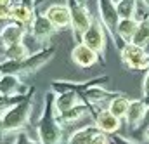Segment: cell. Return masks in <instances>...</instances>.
Returning <instances> with one entry per match:
<instances>
[{
  "label": "cell",
  "mask_w": 149,
  "mask_h": 144,
  "mask_svg": "<svg viewBox=\"0 0 149 144\" xmlns=\"http://www.w3.org/2000/svg\"><path fill=\"white\" fill-rule=\"evenodd\" d=\"M56 99V92L47 94V104L42 115V120L38 123V136L42 144H59L63 139V123L56 116V104L52 103Z\"/></svg>",
  "instance_id": "1"
},
{
  "label": "cell",
  "mask_w": 149,
  "mask_h": 144,
  "mask_svg": "<svg viewBox=\"0 0 149 144\" xmlns=\"http://www.w3.org/2000/svg\"><path fill=\"white\" fill-rule=\"evenodd\" d=\"M31 94H28L21 103L14 104L12 108H9L3 115H2V129L0 134L9 136V134H16L19 130H23L30 120L31 115Z\"/></svg>",
  "instance_id": "2"
},
{
  "label": "cell",
  "mask_w": 149,
  "mask_h": 144,
  "mask_svg": "<svg viewBox=\"0 0 149 144\" xmlns=\"http://www.w3.org/2000/svg\"><path fill=\"white\" fill-rule=\"evenodd\" d=\"M52 56H54V49H50V50L45 49L35 56H28L26 59H21V61H3V63H0V75L23 76V75L35 73L45 63H49Z\"/></svg>",
  "instance_id": "3"
},
{
  "label": "cell",
  "mask_w": 149,
  "mask_h": 144,
  "mask_svg": "<svg viewBox=\"0 0 149 144\" xmlns=\"http://www.w3.org/2000/svg\"><path fill=\"white\" fill-rule=\"evenodd\" d=\"M121 61L132 70H146L149 68V57L144 52V47L135 43H127L121 49Z\"/></svg>",
  "instance_id": "4"
},
{
  "label": "cell",
  "mask_w": 149,
  "mask_h": 144,
  "mask_svg": "<svg viewBox=\"0 0 149 144\" xmlns=\"http://www.w3.org/2000/svg\"><path fill=\"white\" fill-rule=\"evenodd\" d=\"M92 23H94V19H92L88 9L83 3L73 0V5H71V28H73V33L81 36L90 28Z\"/></svg>",
  "instance_id": "5"
},
{
  "label": "cell",
  "mask_w": 149,
  "mask_h": 144,
  "mask_svg": "<svg viewBox=\"0 0 149 144\" xmlns=\"http://www.w3.org/2000/svg\"><path fill=\"white\" fill-rule=\"evenodd\" d=\"M81 43H85L87 47L94 49L97 54L104 50L106 47V33H104V24H101L99 21H94L90 24V28L81 35Z\"/></svg>",
  "instance_id": "6"
},
{
  "label": "cell",
  "mask_w": 149,
  "mask_h": 144,
  "mask_svg": "<svg viewBox=\"0 0 149 144\" xmlns=\"http://www.w3.org/2000/svg\"><path fill=\"white\" fill-rule=\"evenodd\" d=\"M99 3V12H101V19L104 28L108 30V33H116L118 23H120V14H118V7L114 5L113 0H97Z\"/></svg>",
  "instance_id": "7"
},
{
  "label": "cell",
  "mask_w": 149,
  "mask_h": 144,
  "mask_svg": "<svg viewBox=\"0 0 149 144\" xmlns=\"http://www.w3.org/2000/svg\"><path fill=\"white\" fill-rule=\"evenodd\" d=\"M43 14L56 24V28L64 30V28L71 26V7H68V5H63V3L49 5Z\"/></svg>",
  "instance_id": "8"
},
{
  "label": "cell",
  "mask_w": 149,
  "mask_h": 144,
  "mask_svg": "<svg viewBox=\"0 0 149 144\" xmlns=\"http://www.w3.org/2000/svg\"><path fill=\"white\" fill-rule=\"evenodd\" d=\"M71 59H73L74 64H78L80 68H90V66H94L97 63L99 54L94 49L87 47L85 43H76L74 49L71 50Z\"/></svg>",
  "instance_id": "9"
},
{
  "label": "cell",
  "mask_w": 149,
  "mask_h": 144,
  "mask_svg": "<svg viewBox=\"0 0 149 144\" xmlns=\"http://www.w3.org/2000/svg\"><path fill=\"white\" fill-rule=\"evenodd\" d=\"M30 30H31V35L37 40H49L57 28L45 14H35V19H33Z\"/></svg>",
  "instance_id": "10"
},
{
  "label": "cell",
  "mask_w": 149,
  "mask_h": 144,
  "mask_svg": "<svg viewBox=\"0 0 149 144\" xmlns=\"http://www.w3.org/2000/svg\"><path fill=\"white\" fill-rule=\"evenodd\" d=\"M24 35H26V26H23V24H19L16 21H10L0 30V43L3 47H7V45L23 42Z\"/></svg>",
  "instance_id": "11"
},
{
  "label": "cell",
  "mask_w": 149,
  "mask_h": 144,
  "mask_svg": "<svg viewBox=\"0 0 149 144\" xmlns=\"http://www.w3.org/2000/svg\"><path fill=\"white\" fill-rule=\"evenodd\" d=\"M0 94L3 96H24L28 87L16 75H0Z\"/></svg>",
  "instance_id": "12"
},
{
  "label": "cell",
  "mask_w": 149,
  "mask_h": 144,
  "mask_svg": "<svg viewBox=\"0 0 149 144\" xmlns=\"http://www.w3.org/2000/svg\"><path fill=\"white\" fill-rule=\"evenodd\" d=\"M95 125L104 134H114L120 129L121 123H120V118L114 116L109 109H101L97 113V116H95Z\"/></svg>",
  "instance_id": "13"
},
{
  "label": "cell",
  "mask_w": 149,
  "mask_h": 144,
  "mask_svg": "<svg viewBox=\"0 0 149 144\" xmlns=\"http://www.w3.org/2000/svg\"><path fill=\"white\" fill-rule=\"evenodd\" d=\"M54 104H56V111L57 115L68 111V109L74 108L80 104V94L76 90H66V92H59L56 94V99H54Z\"/></svg>",
  "instance_id": "14"
},
{
  "label": "cell",
  "mask_w": 149,
  "mask_h": 144,
  "mask_svg": "<svg viewBox=\"0 0 149 144\" xmlns=\"http://www.w3.org/2000/svg\"><path fill=\"white\" fill-rule=\"evenodd\" d=\"M33 19H35V10L30 5L21 3V2L12 5V21H16V23L28 28V26H31Z\"/></svg>",
  "instance_id": "15"
},
{
  "label": "cell",
  "mask_w": 149,
  "mask_h": 144,
  "mask_svg": "<svg viewBox=\"0 0 149 144\" xmlns=\"http://www.w3.org/2000/svg\"><path fill=\"white\" fill-rule=\"evenodd\" d=\"M85 96H87V99H88L90 103H94L95 106H106V104L109 106L111 101L114 97H118L120 94H118V92H106V90H102V89H99V87H90V89H87Z\"/></svg>",
  "instance_id": "16"
},
{
  "label": "cell",
  "mask_w": 149,
  "mask_h": 144,
  "mask_svg": "<svg viewBox=\"0 0 149 144\" xmlns=\"http://www.w3.org/2000/svg\"><path fill=\"white\" fill-rule=\"evenodd\" d=\"M137 26H139V21L135 17H121L120 23H118L116 33L120 35L121 40H125L127 43H130L134 35H135V31H137Z\"/></svg>",
  "instance_id": "17"
},
{
  "label": "cell",
  "mask_w": 149,
  "mask_h": 144,
  "mask_svg": "<svg viewBox=\"0 0 149 144\" xmlns=\"http://www.w3.org/2000/svg\"><path fill=\"white\" fill-rule=\"evenodd\" d=\"M97 132H101L97 125H87V127H83V129L73 132V134L68 137V144H88V141H90Z\"/></svg>",
  "instance_id": "18"
},
{
  "label": "cell",
  "mask_w": 149,
  "mask_h": 144,
  "mask_svg": "<svg viewBox=\"0 0 149 144\" xmlns=\"http://www.w3.org/2000/svg\"><path fill=\"white\" fill-rule=\"evenodd\" d=\"M90 111V108L87 106V104H78V106H74V108L68 109V111H64V113H61V115H57V118H59V122L63 123V125H68V123H74V122H78V120H81L87 113Z\"/></svg>",
  "instance_id": "19"
},
{
  "label": "cell",
  "mask_w": 149,
  "mask_h": 144,
  "mask_svg": "<svg viewBox=\"0 0 149 144\" xmlns=\"http://www.w3.org/2000/svg\"><path fill=\"white\" fill-rule=\"evenodd\" d=\"M148 106L146 103L142 101H130V106H128V111H127V120L130 125H137L148 113Z\"/></svg>",
  "instance_id": "20"
},
{
  "label": "cell",
  "mask_w": 149,
  "mask_h": 144,
  "mask_svg": "<svg viewBox=\"0 0 149 144\" xmlns=\"http://www.w3.org/2000/svg\"><path fill=\"white\" fill-rule=\"evenodd\" d=\"M28 56H30V52H28V47H26L24 42H17V43L7 45L5 52H3V59L5 61H21V59H26Z\"/></svg>",
  "instance_id": "21"
},
{
  "label": "cell",
  "mask_w": 149,
  "mask_h": 144,
  "mask_svg": "<svg viewBox=\"0 0 149 144\" xmlns=\"http://www.w3.org/2000/svg\"><path fill=\"white\" fill-rule=\"evenodd\" d=\"M128 106H130V101L127 99V97H123V96H118V97H114L111 101V104H109V111H111L114 116H118V118H123V116H127V111H128Z\"/></svg>",
  "instance_id": "22"
},
{
  "label": "cell",
  "mask_w": 149,
  "mask_h": 144,
  "mask_svg": "<svg viewBox=\"0 0 149 144\" xmlns=\"http://www.w3.org/2000/svg\"><path fill=\"white\" fill-rule=\"evenodd\" d=\"M148 42H149V19H146V21H141L139 23L137 31H135V35L132 38V43L144 47Z\"/></svg>",
  "instance_id": "23"
},
{
  "label": "cell",
  "mask_w": 149,
  "mask_h": 144,
  "mask_svg": "<svg viewBox=\"0 0 149 144\" xmlns=\"http://www.w3.org/2000/svg\"><path fill=\"white\" fill-rule=\"evenodd\" d=\"M24 97H26V94L24 96H3V94H0V115H3L7 109L12 108L14 104L21 103Z\"/></svg>",
  "instance_id": "24"
},
{
  "label": "cell",
  "mask_w": 149,
  "mask_h": 144,
  "mask_svg": "<svg viewBox=\"0 0 149 144\" xmlns=\"http://www.w3.org/2000/svg\"><path fill=\"white\" fill-rule=\"evenodd\" d=\"M116 7H118L120 19H121V17H134V10H135V0H120Z\"/></svg>",
  "instance_id": "25"
},
{
  "label": "cell",
  "mask_w": 149,
  "mask_h": 144,
  "mask_svg": "<svg viewBox=\"0 0 149 144\" xmlns=\"http://www.w3.org/2000/svg\"><path fill=\"white\" fill-rule=\"evenodd\" d=\"M12 19V5H0V21Z\"/></svg>",
  "instance_id": "26"
},
{
  "label": "cell",
  "mask_w": 149,
  "mask_h": 144,
  "mask_svg": "<svg viewBox=\"0 0 149 144\" xmlns=\"http://www.w3.org/2000/svg\"><path fill=\"white\" fill-rule=\"evenodd\" d=\"M88 144H109V139H108V136L104 134V132H97L90 141Z\"/></svg>",
  "instance_id": "27"
},
{
  "label": "cell",
  "mask_w": 149,
  "mask_h": 144,
  "mask_svg": "<svg viewBox=\"0 0 149 144\" xmlns=\"http://www.w3.org/2000/svg\"><path fill=\"white\" fill-rule=\"evenodd\" d=\"M14 144H37V143H33V141H31V139H30L26 134H19Z\"/></svg>",
  "instance_id": "28"
},
{
  "label": "cell",
  "mask_w": 149,
  "mask_h": 144,
  "mask_svg": "<svg viewBox=\"0 0 149 144\" xmlns=\"http://www.w3.org/2000/svg\"><path fill=\"white\" fill-rule=\"evenodd\" d=\"M142 87H144V94H146V96H149V70H148V73H146V78H144Z\"/></svg>",
  "instance_id": "29"
},
{
  "label": "cell",
  "mask_w": 149,
  "mask_h": 144,
  "mask_svg": "<svg viewBox=\"0 0 149 144\" xmlns=\"http://www.w3.org/2000/svg\"><path fill=\"white\" fill-rule=\"evenodd\" d=\"M0 5H14V0H0Z\"/></svg>",
  "instance_id": "30"
},
{
  "label": "cell",
  "mask_w": 149,
  "mask_h": 144,
  "mask_svg": "<svg viewBox=\"0 0 149 144\" xmlns=\"http://www.w3.org/2000/svg\"><path fill=\"white\" fill-rule=\"evenodd\" d=\"M144 52L148 54V57H149V42H148V43H146V45H144Z\"/></svg>",
  "instance_id": "31"
},
{
  "label": "cell",
  "mask_w": 149,
  "mask_h": 144,
  "mask_svg": "<svg viewBox=\"0 0 149 144\" xmlns=\"http://www.w3.org/2000/svg\"><path fill=\"white\" fill-rule=\"evenodd\" d=\"M146 139H149V127H148V130H146Z\"/></svg>",
  "instance_id": "32"
},
{
  "label": "cell",
  "mask_w": 149,
  "mask_h": 144,
  "mask_svg": "<svg viewBox=\"0 0 149 144\" xmlns=\"http://www.w3.org/2000/svg\"><path fill=\"white\" fill-rule=\"evenodd\" d=\"M0 129H2V115H0Z\"/></svg>",
  "instance_id": "33"
},
{
  "label": "cell",
  "mask_w": 149,
  "mask_h": 144,
  "mask_svg": "<svg viewBox=\"0 0 149 144\" xmlns=\"http://www.w3.org/2000/svg\"><path fill=\"white\" fill-rule=\"evenodd\" d=\"M76 2H80V3H83V2H85V0H76Z\"/></svg>",
  "instance_id": "34"
},
{
  "label": "cell",
  "mask_w": 149,
  "mask_h": 144,
  "mask_svg": "<svg viewBox=\"0 0 149 144\" xmlns=\"http://www.w3.org/2000/svg\"><path fill=\"white\" fill-rule=\"evenodd\" d=\"M144 2H146V3H148V7H149V0H144Z\"/></svg>",
  "instance_id": "35"
}]
</instances>
